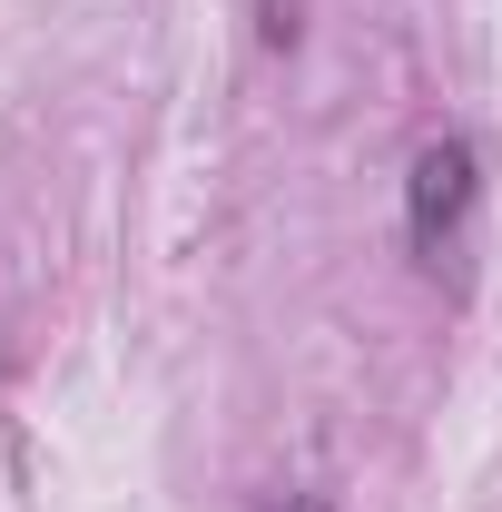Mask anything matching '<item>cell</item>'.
<instances>
[{
  "label": "cell",
  "instance_id": "obj_2",
  "mask_svg": "<svg viewBox=\"0 0 502 512\" xmlns=\"http://www.w3.org/2000/svg\"><path fill=\"white\" fill-rule=\"evenodd\" d=\"M276 512H335V503H315V493H286V503H276Z\"/></svg>",
  "mask_w": 502,
  "mask_h": 512
},
{
  "label": "cell",
  "instance_id": "obj_1",
  "mask_svg": "<svg viewBox=\"0 0 502 512\" xmlns=\"http://www.w3.org/2000/svg\"><path fill=\"white\" fill-rule=\"evenodd\" d=\"M473 188H483V158H473V138H434L424 158H414V178H404V237L434 256L463 217H473Z\"/></svg>",
  "mask_w": 502,
  "mask_h": 512
}]
</instances>
